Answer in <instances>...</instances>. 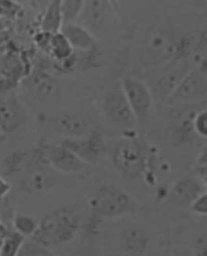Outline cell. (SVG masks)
Listing matches in <instances>:
<instances>
[{"label":"cell","mask_w":207,"mask_h":256,"mask_svg":"<svg viewBox=\"0 0 207 256\" xmlns=\"http://www.w3.org/2000/svg\"><path fill=\"white\" fill-rule=\"evenodd\" d=\"M183 46L181 38L174 30L155 26L149 30L137 48V61L142 70L151 71L178 58Z\"/></svg>","instance_id":"obj_1"},{"label":"cell","mask_w":207,"mask_h":256,"mask_svg":"<svg viewBox=\"0 0 207 256\" xmlns=\"http://www.w3.org/2000/svg\"><path fill=\"white\" fill-rule=\"evenodd\" d=\"M90 210L95 218L115 219L126 214H137L140 210V202L127 191L119 187H101L90 196Z\"/></svg>","instance_id":"obj_2"},{"label":"cell","mask_w":207,"mask_h":256,"mask_svg":"<svg viewBox=\"0 0 207 256\" xmlns=\"http://www.w3.org/2000/svg\"><path fill=\"white\" fill-rule=\"evenodd\" d=\"M77 227L79 220L75 214L69 209L59 208L47 214L39 222V226L32 237L44 246L59 245L73 238Z\"/></svg>","instance_id":"obj_3"},{"label":"cell","mask_w":207,"mask_h":256,"mask_svg":"<svg viewBox=\"0 0 207 256\" xmlns=\"http://www.w3.org/2000/svg\"><path fill=\"white\" fill-rule=\"evenodd\" d=\"M112 162L123 174L137 178L147 168L148 147L140 137H124L113 147Z\"/></svg>","instance_id":"obj_4"},{"label":"cell","mask_w":207,"mask_h":256,"mask_svg":"<svg viewBox=\"0 0 207 256\" xmlns=\"http://www.w3.org/2000/svg\"><path fill=\"white\" fill-rule=\"evenodd\" d=\"M190 70L188 62H185L181 58H176L166 66L148 71V78L145 79V82L154 94L155 102L170 100L174 90L177 89L178 84L190 72Z\"/></svg>","instance_id":"obj_5"},{"label":"cell","mask_w":207,"mask_h":256,"mask_svg":"<svg viewBox=\"0 0 207 256\" xmlns=\"http://www.w3.org/2000/svg\"><path fill=\"white\" fill-rule=\"evenodd\" d=\"M46 125L51 132L62 137H80L97 130V122L91 114L64 110L46 118Z\"/></svg>","instance_id":"obj_6"},{"label":"cell","mask_w":207,"mask_h":256,"mask_svg":"<svg viewBox=\"0 0 207 256\" xmlns=\"http://www.w3.org/2000/svg\"><path fill=\"white\" fill-rule=\"evenodd\" d=\"M120 84L137 122H149L154 116L156 102L147 82L137 76H124Z\"/></svg>","instance_id":"obj_7"},{"label":"cell","mask_w":207,"mask_h":256,"mask_svg":"<svg viewBox=\"0 0 207 256\" xmlns=\"http://www.w3.org/2000/svg\"><path fill=\"white\" fill-rule=\"evenodd\" d=\"M115 6L111 0H84L82 14L76 22L97 36L107 34L113 22Z\"/></svg>","instance_id":"obj_8"},{"label":"cell","mask_w":207,"mask_h":256,"mask_svg":"<svg viewBox=\"0 0 207 256\" xmlns=\"http://www.w3.org/2000/svg\"><path fill=\"white\" fill-rule=\"evenodd\" d=\"M102 110L105 114V118L112 125L119 126L122 129H129L137 122L120 84H113L105 93L104 102H102Z\"/></svg>","instance_id":"obj_9"},{"label":"cell","mask_w":207,"mask_h":256,"mask_svg":"<svg viewBox=\"0 0 207 256\" xmlns=\"http://www.w3.org/2000/svg\"><path fill=\"white\" fill-rule=\"evenodd\" d=\"M58 142L68 147L73 154L77 155L87 165L101 161L107 151L104 137L101 134V132H98V129L93 130L86 136L62 137Z\"/></svg>","instance_id":"obj_10"},{"label":"cell","mask_w":207,"mask_h":256,"mask_svg":"<svg viewBox=\"0 0 207 256\" xmlns=\"http://www.w3.org/2000/svg\"><path fill=\"white\" fill-rule=\"evenodd\" d=\"M39 152L46 165L55 168L57 170H61V172L77 173L84 170L87 166L86 162H83L68 147L59 143L58 140L46 143Z\"/></svg>","instance_id":"obj_11"},{"label":"cell","mask_w":207,"mask_h":256,"mask_svg":"<svg viewBox=\"0 0 207 256\" xmlns=\"http://www.w3.org/2000/svg\"><path fill=\"white\" fill-rule=\"evenodd\" d=\"M207 94V79L202 70L191 68L170 97L172 104H194Z\"/></svg>","instance_id":"obj_12"},{"label":"cell","mask_w":207,"mask_h":256,"mask_svg":"<svg viewBox=\"0 0 207 256\" xmlns=\"http://www.w3.org/2000/svg\"><path fill=\"white\" fill-rule=\"evenodd\" d=\"M28 118L24 104L12 93L0 94V130L10 134L24 125Z\"/></svg>","instance_id":"obj_13"},{"label":"cell","mask_w":207,"mask_h":256,"mask_svg":"<svg viewBox=\"0 0 207 256\" xmlns=\"http://www.w3.org/2000/svg\"><path fill=\"white\" fill-rule=\"evenodd\" d=\"M206 190L202 180L191 176H184L176 180L169 190V200L174 205L181 208H190L192 202L198 196H201L203 191Z\"/></svg>","instance_id":"obj_14"},{"label":"cell","mask_w":207,"mask_h":256,"mask_svg":"<svg viewBox=\"0 0 207 256\" xmlns=\"http://www.w3.org/2000/svg\"><path fill=\"white\" fill-rule=\"evenodd\" d=\"M198 110L192 104H184L181 111L173 118L170 125V138L174 144L190 143L196 137L194 129V118Z\"/></svg>","instance_id":"obj_15"},{"label":"cell","mask_w":207,"mask_h":256,"mask_svg":"<svg viewBox=\"0 0 207 256\" xmlns=\"http://www.w3.org/2000/svg\"><path fill=\"white\" fill-rule=\"evenodd\" d=\"M61 32L68 39V42L73 50H77V52H95V50H98L97 38L79 22L62 25Z\"/></svg>","instance_id":"obj_16"},{"label":"cell","mask_w":207,"mask_h":256,"mask_svg":"<svg viewBox=\"0 0 207 256\" xmlns=\"http://www.w3.org/2000/svg\"><path fill=\"white\" fill-rule=\"evenodd\" d=\"M149 246V237L141 228H129L122 234V250L129 255H142Z\"/></svg>","instance_id":"obj_17"},{"label":"cell","mask_w":207,"mask_h":256,"mask_svg":"<svg viewBox=\"0 0 207 256\" xmlns=\"http://www.w3.org/2000/svg\"><path fill=\"white\" fill-rule=\"evenodd\" d=\"M24 58L17 50H10L8 53L0 56V75L1 76L12 78L19 82V79L24 76Z\"/></svg>","instance_id":"obj_18"},{"label":"cell","mask_w":207,"mask_h":256,"mask_svg":"<svg viewBox=\"0 0 207 256\" xmlns=\"http://www.w3.org/2000/svg\"><path fill=\"white\" fill-rule=\"evenodd\" d=\"M62 10H61V0H50L44 8V12L40 20V30L55 34L62 28Z\"/></svg>","instance_id":"obj_19"},{"label":"cell","mask_w":207,"mask_h":256,"mask_svg":"<svg viewBox=\"0 0 207 256\" xmlns=\"http://www.w3.org/2000/svg\"><path fill=\"white\" fill-rule=\"evenodd\" d=\"M73 48L68 42L64 34L59 30V32H55L51 35V39H50V44H48L47 54L51 56L53 58H55V61L58 62H64L65 60H68L69 57L73 56Z\"/></svg>","instance_id":"obj_20"},{"label":"cell","mask_w":207,"mask_h":256,"mask_svg":"<svg viewBox=\"0 0 207 256\" xmlns=\"http://www.w3.org/2000/svg\"><path fill=\"white\" fill-rule=\"evenodd\" d=\"M22 14V6L17 0H0V30H7Z\"/></svg>","instance_id":"obj_21"},{"label":"cell","mask_w":207,"mask_h":256,"mask_svg":"<svg viewBox=\"0 0 207 256\" xmlns=\"http://www.w3.org/2000/svg\"><path fill=\"white\" fill-rule=\"evenodd\" d=\"M25 237L18 232H7L3 242L0 245V255L1 256H15L19 255L21 248L24 245Z\"/></svg>","instance_id":"obj_22"},{"label":"cell","mask_w":207,"mask_h":256,"mask_svg":"<svg viewBox=\"0 0 207 256\" xmlns=\"http://www.w3.org/2000/svg\"><path fill=\"white\" fill-rule=\"evenodd\" d=\"M83 6H84V0H61L64 25L76 22L82 14Z\"/></svg>","instance_id":"obj_23"},{"label":"cell","mask_w":207,"mask_h":256,"mask_svg":"<svg viewBox=\"0 0 207 256\" xmlns=\"http://www.w3.org/2000/svg\"><path fill=\"white\" fill-rule=\"evenodd\" d=\"M12 226H14L15 232L22 234L24 237H32L39 226V222L29 214H15L14 219H12Z\"/></svg>","instance_id":"obj_24"},{"label":"cell","mask_w":207,"mask_h":256,"mask_svg":"<svg viewBox=\"0 0 207 256\" xmlns=\"http://www.w3.org/2000/svg\"><path fill=\"white\" fill-rule=\"evenodd\" d=\"M51 179L44 170H36L28 178V186L35 191H44L51 187Z\"/></svg>","instance_id":"obj_25"},{"label":"cell","mask_w":207,"mask_h":256,"mask_svg":"<svg viewBox=\"0 0 207 256\" xmlns=\"http://www.w3.org/2000/svg\"><path fill=\"white\" fill-rule=\"evenodd\" d=\"M33 89L36 90V93L41 97H48L55 93L57 89V84L50 79V76H40L37 78L33 84Z\"/></svg>","instance_id":"obj_26"},{"label":"cell","mask_w":207,"mask_h":256,"mask_svg":"<svg viewBox=\"0 0 207 256\" xmlns=\"http://www.w3.org/2000/svg\"><path fill=\"white\" fill-rule=\"evenodd\" d=\"M194 129L198 137L207 138V108L199 110L194 118Z\"/></svg>","instance_id":"obj_27"},{"label":"cell","mask_w":207,"mask_h":256,"mask_svg":"<svg viewBox=\"0 0 207 256\" xmlns=\"http://www.w3.org/2000/svg\"><path fill=\"white\" fill-rule=\"evenodd\" d=\"M190 208L194 214H201V216H207V190L203 191L201 196L196 198Z\"/></svg>","instance_id":"obj_28"},{"label":"cell","mask_w":207,"mask_h":256,"mask_svg":"<svg viewBox=\"0 0 207 256\" xmlns=\"http://www.w3.org/2000/svg\"><path fill=\"white\" fill-rule=\"evenodd\" d=\"M24 154H21V152H12L10 154V156L7 158L6 161H4V168L8 166V172H15L19 169V165H21V161H22V156Z\"/></svg>","instance_id":"obj_29"},{"label":"cell","mask_w":207,"mask_h":256,"mask_svg":"<svg viewBox=\"0 0 207 256\" xmlns=\"http://www.w3.org/2000/svg\"><path fill=\"white\" fill-rule=\"evenodd\" d=\"M12 50V40L7 30H0V56Z\"/></svg>","instance_id":"obj_30"},{"label":"cell","mask_w":207,"mask_h":256,"mask_svg":"<svg viewBox=\"0 0 207 256\" xmlns=\"http://www.w3.org/2000/svg\"><path fill=\"white\" fill-rule=\"evenodd\" d=\"M10 191H11V184L3 176H0V198H4Z\"/></svg>","instance_id":"obj_31"},{"label":"cell","mask_w":207,"mask_h":256,"mask_svg":"<svg viewBox=\"0 0 207 256\" xmlns=\"http://www.w3.org/2000/svg\"><path fill=\"white\" fill-rule=\"evenodd\" d=\"M203 165H207V146L202 150L196 160V166H203Z\"/></svg>","instance_id":"obj_32"},{"label":"cell","mask_w":207,"mask_h":256,"mask_svg":"<svg viewBox=\"0 0 207 256\" xmlns=\"http://www.w3.org/2000/svg\"><path fill=\"white\" fill-rule=\"evenodd\" d=\"M198 173L201 176V180L205 188L207 190V165H203V166H198Z\"/></svg>","instance_id":"obj_33"},{"label":"cell","mask_w":207,"mask_h":256,"mask_svg":"<svg viewBox=\"0 0 207 256\" xmlns=\"http://www.w3.org/2000/svg\"><path fill=\"white\" fill-rule=\"evenodd\" d=\"M196 252L201 254V255H207V237L198 241V250Z\"/></svg>","instance_id":"obj_34"},{"label":"cell","mask_w":207,"mask_h":256,"mask_svg":"<svg viewBox=\"0 0 207 256\" xmlns=\"http://www.w3.org/2000/svg\"><path fill=\"white\" fill-rule=\"evenodd\" d=\"M191 4H194L195 7H206L207 6V0H188Z\"/></svg>","instance_id":"obj_35"},{"label":"cell","mask_w":207,"mask_h":256,"mask_svg":"<svg viewBox=\"0 0 207 256\" xmlns=\"http://www.w3.org/2000/svg\"><path fill=\"white\" fill-rule=\"evenodd\" d=\"M7 228L1 223H0V245H1V242H3V240H4V237H6L7 234Z\"/></svg>","instance_id":"obj_36"},{"label":"cell","mask_w":207,"mask_h":256,"mask_svg":"<svg viewBox=\"0 0 207 256\" xmlns=\"http://www.w3.org/2000/svg\"><path fill=\"white\" fill-rule=\"evenodd\" d=\"M1 136H3V132L0 130V137H1Z\"/></svg>","instance_id":"obj_37"}]
</instances>
